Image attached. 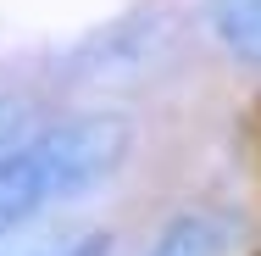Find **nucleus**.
Wrapping results in <instances>:
<instances>
[{
    "instance_id": "3",
    "label": "nucleus",
    "mask_w": 261,
    "mask_h": 256,
    "mask_svg": "<svg viewBox=\"0 0 261 256\" xmlns=\"http://www.w3.org/2000/svg\"><path fill=\"white\" fill-rule=\"evenodd\" d=\"M206 28L228 61L261 73V0H206Z\"/></svg>"
},
{
    "instance_id": "2",
    "label": "nucleus",
    "mask_w": 261,
    "mask_h": 256,
    "mask_svg": "<svg viewBox=\"0 0 261 256\" xmlns=\"http://www.w3.org/2000/svg\"><path fill=\"white\" fill-rule=\"evenodd\" d=\"M233 234H239L233 212L195 206V212H178L172 223H161V234L150 240L145 256H228Z\"/></svg>"
},
{
    "instance_id": "4",
    "label": "nucleus",
    "mask_w": 261,
    "mask_h": 256,
    "mask_svg": "<svg viewBox=\"0 0 261 256\" xmlns=\"http://www.w3.org/2000/svg\"><path fill=\"white\" fill-rule=\"evenodd\" d=\"M34 123H28V101L22 95H0V156L11 151L17 139H28Z\"/></svg>"
},
{
    "instance_id": "1",
    "label": "nucleus",
    "mask_w": 261,
    "mask_h": 256,
    "mask_svg": "<svg viewBox=\"0 0 261 256\" xmlns=\"http://www.w3.org/2000/svg\"><path fill=\"white\" fill-rule=\"evenodd\" d=\"M134 151V123L122 111H78L50 128H34L0 156V234L34 223L45 206L78 201L117 178Z\"/></svg>"
}]
</instances>
